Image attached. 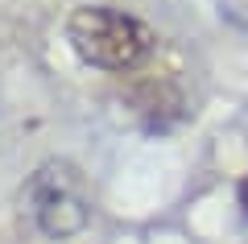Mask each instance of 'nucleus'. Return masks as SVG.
I'll return each mask as SVG.
<instances>
[{
    "label": "nucleus",
    "instance_id": "f257e3e1",
    "mask_svg": "<svg viewBox=\"0 0 248 244\" xmlns=\"http://www.w3.org/2000/svg\"><path fill=\"white\" fill-rule=\"evenodd\" d=\"M66 42L87 66L99 70H133L141 58H149L153 33L145 21L116 4H83L66 21Z\"/></svg>",
    "mask_w": 248,
    "mask_h": 244
},
{
    "label": "nucleus",
    "instance_id": "7ed1b4c3",
    "mask_svg": "<svg viewBox=\"0 0 248 244\" xmlns=\"http://www.w3.org/2000/svg\"><path fill=\"white\" fill-rule=\"evenodd\" d=\"M240 211H244V219H248V174H244V182H240Z\"/></svg>",
    "mask_w": 248,
    "mask_h": 244
},
{
    "label": "nucleus",
    "instance_id": "f03ea898",
    "mask_svg": "<svg viewBox=\"0 0 248 244\" xmlns=\"http://www.w3.org/2000/svg\"><path fill=\"white\" fill-rule=\"evenodd\" d=\"M87 195H83V182L71 166H46L42 174L33 178V215L42 224V232L50 236H71L83 228L87 219Z\"/></svg>",
    "mask_w": 248,
    "mask_h": 244
}]
</instances>
